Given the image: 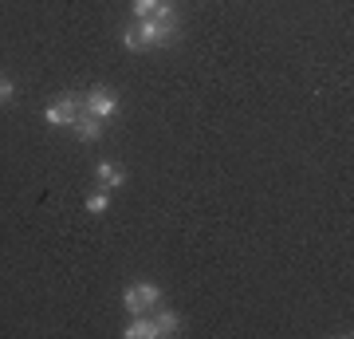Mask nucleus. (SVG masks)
Instances as JSON below:
<instances>
[{"label": "nucleus", "instance_id": "obj_1", "mask_svg": "<svg viewBox=\"0 0 354 339\" xmlns=\"http://www.w3.org/2000/svg\"><path fill=\"white\" fill-rule=\"evenodd\" d=\"M158 304H162V284H153V280H138V284H127V292H122V308H127L130 315L153 312Z\"/></svg>", "mask_w": 354, "mask_h": 339}, {"label": "nucleus", "instance_id": "obj_2", "mask_svg": "<svg viewBox=\"0 0 354 339\" xmlns=\"http://www.w3.org/2000/svg\"><path fill=\"white\" fill-rule=\"evenodd\" d=\"M83 114V95H59V99L51 103L48 111H44V119H48V126H75V119Z\"/></svg>", "mask_w": 354, "mask_h": 339}, {"label": "nucleus", "instance_id": "obj_3", "mask_svg": "<svg viewBox=\"0 0 354 339\" xmlns=\"http://www.w3.org/2000/svg\"><path fill=\"white\" fill-rule=\"evenodd\" d=\"M83 111L87 114H95V119H114V114H118V95H114V87H91L87 95H83Z\"/></svg>", "mask_w": 354, "mask_h": 339}, {"label": "nucleus", "instance_id": "obj_4", "mask_svg": "<svg viewBox=\"0 0 354 339\" xmlns=\"http://www.w3.org/2000/svg\"><path fill=\"white\" fill-rule=\"evenodd\" d=\"M95 186H99V189L127 186V170H122V166H114V162H99V166H95Z\"/></svg>", "mask_w": 354, "mask_h": 339}, {"label": "nucleus", "instance_id": "obj_5", "mask_svg": "<svg viewBox=\"0 0 354 339\" xmlns=\"http://www.w3.org/2000/svg\"><path fill=\"white\" fill-rule=\"evenodd\" d=\"M122 336L127 339H158V324H153L150 312H138L127 327H122Z\"/></svg>", "mask_w": 354, "mask_h": 339}, {"label": "nucleus", "instance_id": "obj_6", "mask_svg": "<svg viewBox=\"0 0 354 339\" xmlns=\"http://www.w3.org/2000/svg\"><path fill=\"white\" fill-rule=\"evenodd\" d=\"M153 324H158V339L162 336H177V327H181V320H177V312L174 308H162V304H158V308H153Z\"/></svg>", "mask_w": 354, "mask_h": 339}, {"label": "nucleus", "instance_id": "obj_7", "mask_svg": "<svg viewBox=\"0 0 354 339\" xmlns=\"http://www.w3.org/2000/svg\"><path fill=\"white\" fill-rule=\"evenodd\" d=\"M71 130H75V134H79L83 142H99V139H102L99 119H95V114H87V111H83V114L75 119V126H71Z\"/></svg>", "mask_w": 354, "mask_h": 339}, {"label": "nucleus", "instance_id": "obj_8", "mask_svg": "<svg viewBox=\"0 0 354 339\" xmlns=\"http://www.w3.org/2000/svg\"><path fill=\"white\" fill-rule=\"evenodd\" d=\"M83 205H87V214L99 217V214H106V209H111V193H106V189H99V193H91Z\"/></svg>", "mask_w": 354, "mask_h": 339}, {"label": "nucleus", "instance_id": "obj_9", "mask_svg": "<svg viewBox=\"0 0 354 339\" xmlns=\"http://www.w3.org/2000/svg\"><path fill=\"white\" fill-rule=\"evenodd\" d=\"M122 44H127L130 51H146V44H142V36H138V28H134V24L122 28Z\"/></svg>", "mask_w": 354, "mask_h": 339}, {"label": "nucleus", "instance_id": "obj_10", "mask_svg": "<svg viewBox=\"0 0 354 339\" xmlns=\"http://www.w3.org/2000/svg\"><path fill=\"white\" fill-rule=\"evenodd\" d=\"M162 0H134V20H146V16H153V8H158Z\"/></svg>", "mask_w": 354, "mask_h": 339}, {"label": "nucleus", "instance_id": "obj_11", "mask_svg": "<svg viewBox=\"0 0 354 339\" xmlns=\"http://www.w3.org/2000/svg\"><path fill=\"white\" fill-rule=\"evenodd\" d=\"M16 99V83L12 79H0V103H12Z\"/></svg>", "mask_w": 354, "mask_h": 339}]
</instances>
